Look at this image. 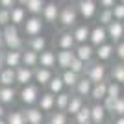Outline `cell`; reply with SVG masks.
Masks as SVG:
<instances>
[{"mask_svg":"<svg viewBox=\"0 0 124 124\" xmlns=\"http://www.w3.org/2000/svg\"><path fill=\"white\" fill-rule=\"evenodd\" d=\"M2 33H4L6 50H24V39L21 37L19 26L8 24L6 28H2Z\"/></svg>","mask_w":124,"mask_h":124,"instance_id":"1","label":"cell"},{"mask_svg":"<svg viewBox=\"0 0 124 124\" xmlns=\"http://www.w3.org/2000/svg\"><path fill=\"white\" fill-rule=\"evenodd\" d=\"M39 96H41V89L37 83H28V85H22L19 89V100L28 108L35 106L39 102Z\"/></svg>","mask_w":124,"mask_h":124,"instance_id":"2","label":"cell"},{"mask_svg":"<svg viewBox=\"0 0 124 124\" xmlns=\"http://www.w3.org/2000/svg\"><path fill=\"white\" fill-rule=\"evenodd\" d=\"M78 17H80V13H78V8H76L74 4H65V6H61L59 24H61L65 30H70V28H74V26H76Z\"/></svg>","mask_w":124,"mask_h":124,"instance_id":"3","label":"cell"},{"mask_svg":"<svg viewBox=\"0 0 124 124\" xmlns=\"http://www.w3.org/2000/svg\"><path fill=\"white\" fill-rule=\"evenodd\" d=\"M83 76H87L93 83L106 82V80H108V69H106V65H104V63L93 61V63H89V65H87V69H85V74H83Z\"/></svg>","mask_w":124,"mask_h":124,"instance_id":"4","label":"cell"},{"mask_svg":"<svg viewBox=\"0 0 124 124\" xmlns=\"http://www.w3.org/2000/svg\"><path fill=\"white\" fill-rule=\"evenodd\" d=\"M43 28H45V21H43L39 15H30L26 19V22L22 24V30H24V35L28 37H35L43 33Z\"/></svg>","mask_w":124,"mask_h":124,"instance_id":"5","label":"cell"},{"mask_svg":"<svg viewBox=\"0 0 124 124\" xmlns=\"http://www.w3.org/2000/svg\"><path fill=\"white\" fill-rule=\"evenodd\" d=\"M76 8H78L80 17H83L85 21L94 19L96 13H98V2H96V0H78Z\"/></svg>","mask_w":124,"mask_h":124,"instance_id":"6","label":"cell"},{"mask_svg":"<svg viewBox=\"0 0 124 124\" xmlns=\"http://www.w3.org/2000/svg\"><path fill=\"white\" fill-rule=\"evenodd\" d=\"M59 13H61V6L57 2H46L43 8L41 19L48 24H56V22H59Z\"/></svg>","mask_w":124,"mask_h":124,"instance_id":"7","label":"cell"},{"mask_svg":"<svg viewBox=\"0 0 124 124\" xmlns=\"http://www.w3.org/2000/svg\"><path fill=\"white\" fill-rule=\"evenodd\" d=\"M89 43L93 45L94 48L96 46H102L106 43H109V37H108V28L102 24H96L91 28V37H89Z\"/></svg>","mask_w":124,"mask_h":124,"instance_id":"8","label":"cell"},{"mask_svg":"<svg viewBox=\"0 0 124 124\" xmlns=\"http://www.w3.org/2000/svg\"><path fill=\"white\" fill-rule=\"evenodd\" d=\"M108 37H109V41L113 43V45H117V43H120L124 39V24L120 21H113V22H109L108 26Z\"/></svg>","mask_w":124,"mask_h":124,"instance_id":"9","label":"cell"},{"mask_svg":"<svg viewBox=\"0 0 124 124\" xmlns=\"http://www.w3.org/2000/svg\"><path fill=\"white\" fill-rule=\"evenodd\" d=\"M74 54H76L78 59H82L83 63H93L94 59V46L91 45V43H83V45H78L76 48H74Z\"/></svg>","mask_w":124,"mask_h":124,"instance_id":"10","label":"cell"},{"mask_svg":"<svg viewBox=\"0 0 124 124\" xmlns=\"http://www.w3.org/2000/svg\"><path fill=\"white\" fill-rule=\"evenodd\" d=\"M37 108L41 109L43 113H52L56 109V94H52L50 91H45L39 96V102H37Z\"/></svg>","mask_w":124,"mask_h":124,"instance_id":"11","label":"cell"},{"mask_svg":"<svg viewBox=\"0 0 124 124\" xmlns=\"http://www.w3.org/2000/svg\"><path fill=\"white\" fill-rule=\"evenodd\" d=\"M113 56H115V45L111 41L106 43V45H102V46H96V48H94V59L100 61V63L109 61Z\"/></svg>","mask_w":124,"mask_h":124,"instance_id":"12","label":"cell"},{"mask_svg":"<svg viewBox=\"0 0 124 124\" xmlns=\"http://www.w3.org/2000/svg\"><path fill=\"white\" fill-rule=\"evenodd\" d=\"M57 48L59 50H74L76 48V39H74L70 30H63L57 37Z\"/></svg>","mask_w":124,"mask_h":124,"instance_id":"13","label":"cell"},{"mask_svg":"<svg viewBox=\"0 0 124 124\" xmlns=\"http://www.w3.org/2000/svg\"><path fill=\"white\" fill-rule=\"evenodd\" d=\"M72 35L76 39V46L78 45H83V43H89V37H91V26L85 22V24H76L72 28Z\"/></svg>","mask_w":124,"mask_h":124,"instance_id":"14","label":"cell"},{"mask_svg":"<svg viewBox=\"0 0 124 124\" xmlns=\"http://www.w3.org/2000/svg\"><path fill=\"white\" fill-rule=\"evenodd\" d=\"M52 76H54V72H52L50 69L37 67L35 70H33V83H37L39 87H46L48 83H50Z\"/></svg>","mask_w":124,"mask_h":124,"instance_id":"15","label":"cell"},{"mask_svg":"<svg viewBox=\"0 0 124 124\" xmlns=\"http://www.w3.org/2000/svg\"><path fill=\"white\" fill-rule=\"evenodd\" d=\"M24 117H26V124H45V113L39 108L31 106V108L24 109Z\"/></svg>","mask_w":124,"mask_h":124,"instance_id":"16","label":"cell"},{"mask_svg":"<svg viewBox=\"0 0 124 124\" xmlns=\"http://www.w3.org/2000/svg\"><path fill=\"white\" fill-rule=\"evenodd\" d=\"M108 111L104 108L102 102H94L91 106V119H93V124H104L106 119H108Z\"/></svg>","mask_w":124,"mask_h":124,"instance_id":"17","label":"cell"},{"mask_svg":"<svg viewBox=\"0 0 124 124\" xmlns=\"http://www.w3.org/2000/svg\"><path fill=\"white\" fill-rule=\"evenodd\" d=\"M74 57H76L74 50H59V52H56V61H57V67L61 69V70H67V69L70 67V63H72Z\"/></svg>","mask_w":124,"mask_h":124,"instance_id":"18","label":"cell"},{"mask_svg":"<svg viewBox=\"0 0 124 124\" xmlns=\"http://www.w3.org/2000/svg\"><path fill=\"white\" fill-rule=\"evenodd\" d=\"M93 85H94V83L91 82L87 76H82V78H80V82H78V85L74 87V94L82 96V98H87V96H91Z\"/></svg>","mask_w":124,"mask_h":124,"instance_id":"19","label":"cell"},{"mask_svg":"<svg viewBox=\"0 0 124 124\" xmlns=\"http://www.w3.org/2000/svg\"><path fill=\"white\" fill-rule=\"evenodd\" d=\"M33 70L35 69H30V67H21L17 69V85H28V83H33Z\"/></svg>","mask_w":124,"mask_h":124,"instance_id":"20","label":"cell"},{"mask_svg":"<svg viewBox=\"0 0 124 124\" xmlns=\"http://www.w3.org/2000/svg\"><path fill=\"white\" fill-rule=\"evenodd\" d=\"M0 83L4 87H13L17 83V69L11 67H4L0 70Z\"/></svg>","mask_w":124,"mask_h":124,"instance_id":"21","label":"cell"},{"mask_svg":"<svg viewBox=\"0 0 124 124\" xmlns=\"http://www.w3.org/2000/svg\"><path fill=\"white\" fill-rule=\"evenodd\" d=\"M28 48L33 52H37V54H41V52H45L48 48V39L45 35H35V37H30V41H28Z\"/></svg>","mask_w":124,"mask_h":124,"instance_id":"22","label":"cell"},{"mask_svg":"<svg viewBox=\"0 0 124 124\" xmlns=\"http://www.w3.org/2000/svg\"><path fill=\"white\" fill-rule=\"evenodd\" d=\"M108 83H109L108 80H106V82H100V83H94L89 98H93V102H104V98L108 96Z\"/></svg>","mask_w":124,"mask_h":124,"instance_id":"23","label":"cell"},{"mask_svg":"<svg viewBox=\"0 0 124 124\" xmlns=\"http://www.w3.org/2000/svg\"><path fill=\"white\" fill-rule=\"evenodd\" d=\"M22 65V50H6V67L19 69Z\"/></svg>","mask_w":124,"mask_h":124,"instance_id":"24","label":"cell"},{"mask_svg":"<svg viewBox=\"0 0 124 124\" xmlns=\"http://www.w3.org/2000/svg\"><path fill=\"white\" fill-rule=\"evenodd\" d=\"M19 96V91L15 87H0V104H4V106H9L13 104Z\"/></svg>","mask_w":124,"mask_h":124,"instance_id":"25","label":"cell"},{"mask_svg":"<svg viewBox=\"0 0 124 124\" xmlns=\"http://www.w3.org/2000/svg\"><path fill=\"white\" fill-rule=\"evenodd\" d=\"M57 65V61H56V52H52V50H45V52H41L39 54V67H45V69H54Z\"/></svg>","mask_w":124,"mask_h":124,"instance_id":"26","label":"cell"},{"mask_svg":"<svg viewBox=\"0 0 124 124\" xmlns=\"http://www.w3.org/2000/svg\"><path fill=\"white\" fill-rule=\"evenodd\" d=\"M11 24H15V26H22L26 22V19H28V17H26V13H28V11H26V8L24 6H19L17 4L15 8H11Z\"/></svg>","mask_w":124,"mask_h":124,"instance_id":"27","label":"cell"},{"mask_svg":"<svg viewBox=\"0 0 124 124\" xmlns=\"http://www.w3.org/2000/svg\"><path fill=\"white\" fill-rule=\"evenodd\" d=\"M22 65L30 69H37L39 67V54L30 50V48H24L22 50Z\"/></svg>","mask_w":124,"mask_h":124,"instance_id":"28","label":"cell"},{"mask_svg":"<svg viewBox=\"0 0 124 124\" xmlns=\"http://www.w3.org/2000/svg\"><path fill=\"white\" fill-rule=\"evenodd\" d=\"M61 78H63V83H65V87L67 89H74L78 85V82H80V74L74 72V70H70V69H67V70H63L61 72Z\"/></svg>","mask_w":124,"mask_h":124,"instance_id":"29","label":"cell"},{"mask_svg":"<svg viewBox=\"0 0 124 124\" xmlns=\"http://www.w3.org/2000/svg\"><path fill=\"white\" fill-rule=\"evenodd\" d=\"M65 89L67 87H65V83H63L61 74H54L52 80H50V83L46 85V91H50L52 94H59V93H63Z\"/></svg>","mask_w":124,"mask_h":124,"instance_id":"30","label":"cell"},{"mask_svg":"<svg viewBox=\"0 0 124 124\" xmlns=\"http://www.w3.org/2000/svg\"><path fill=\"white\" fill-rule=\"evenodd\" d=\"M83 106H85V100H83L82 96H78V94H70V102H69V108H67V115H69V117H74Z\"/></svg>","mask_w":124,"mask_h":124,"instance_id":"31","label":"cell"},{"mask_svg":"<svg viewBox=\"0 0 124 124\" xmlns=\"http://www.w3.org/2000/svg\"><path fill=\"white\" fill-rule=\"evenodd\" d=\"M74 124H93V119H91V106H83L76 115H74Z\"/></svg>","mask_w":124,"mask_h":124,"instance_id":"32","label":"cell"},{"mask_svg":"<svg viewBox=\"0 0 124 124\" xmlns=\"http://www.w3.org/2000/svg\"><path fill=\"white\" fill-rule=\"evenodd\" d=\"M109 76H111V82H117L120 85H124V61L115 63L111 70H109Z\"/></svg>","mask_w":124,"mask_h":124,"instance_id":"33","label":"cell"},{"mask_svg":"<svg viewBox=\"0 0 124 124\" xmlns=\"http://www.w3.org/2000/svg\"><path fill=\"white\" fill-rule=\"evenodd\" d=\"M45 4H46L45 0H28L24 8H26V11H28L30 15H41Z\"/></svg>","mask_w":124,"mask_h":124,"instance_id":"34","label":"cell"},{"mask_svg":"<svg viewBox=\"0 0 124 124\" xmlns=\"http://www.w3.org/2000/svg\"><path fill=\"white\" fill-rule=\"evenodd\" d=\"M6 122L8 124H26V117L22 109H15L6 115Z\"/></svg>","mask_w":124,"mask_h":124,"instance_id":"35","label":"cell"},{"mask_svg":"<svg viewBox=\"0 0 124 124\" xmlns=\"http://www.w3.org/2000/svg\"><path fill=\"white\" fill-rule=\"evenodd\" d=\"M69 102H70V93L63 91V93L56 94V109H57V111H65V113H67Z\"/></svg>","mask_w":124,"mask_h":124,"instance_id":"36","label":"cell"},{"mask_svg":"<svg viewBox=\"0 0 124 124\" xmlns=\"http://www.w3.org/2000/svg\"><path fill=\"white\" fill-rule=\"evenodd\" d=\"M48 122L50 124H69V115L65 111H52L50 117H48Z\"/></svg>","mask_w":124,"mask_h":124,"instance_id":"37","label":"cell"},{"mask_svg":"<svg viewBox=\"0 0 124 124\" xmlns=\"http://www.w3.org/2000/svg\"><path fill=\"white\" fill-rule=\"evenodd\" d=\"M96 19H98V24L102 26H108L109 22H113V11L111 9H104V8H100V13H96Z\"/></svg>","mask_w":124,"mask_h":124,"instance_id":"38","label":"cell"},{"mask_svg":"<svg viewBox=\"0 0 124 124\" xmlns=\"http://www.w3.org/2000/svg\"><path fill=\"white\" fill-rule=\"evenodd\" d=\"M108 96H111V98H120V96H122V85L109 80V83H108Z\"/></svg>","mask_w":124,"mask_h":124,"instance_id":"39","label":"cell"},{"mask_svg":"<svg viewBox=\"0 0 124 124\" xmlns=\"http://www.w3.org/2000/svg\"><path fill=\"white\" fill-rule=\"evenodd\" d=\"M70 70H74V72H78L80 76H83L85 74V69H87V63H83L82 59H78V57H74L72 63H70Z\"/></svg>","mask_w":124,"mask_h":124,"instance_id":"40","label":"cell"},{"mask_svg":"<svg viewBox=\"0 0 124 124\" xmlns=\"http://www.w3.org/2000/svg\"><path fill=\"white\" fill-rule=\"evenodd\" d=\"M111 11H113V19L115 21L124 22V4L122 2H117V4L111 8Z\"/></svg>","mask_w":124,"mask_h":124,"instance_id":"41","label":"cell"},{"mask_svg":"<svg viewBox=\"0 0 124 124\" xmlns=\"http://www.w3.org/2000/svg\"><path fill=\"white\" fill-rule=\"evenodd\" d=\"M8 24H11V11L0 8V28H6Z\"/></svg>","mask_w":124,"mask_h":124,"instance_id":"42","label":"cell"},{"mask_svg":"<svg viewBox=\"0 0 124 124\" xmlns=\"http://www.w3.org/2000/svg\"><path fill=\"white\" fill-rule=\"evenodd\" d=\"M113 117H124V96H120V98H117V102H115V108H113Z\"/></svg>","mask_w":124,"mask_h":124,"instance_id":"43","label":"cell"},{"mask_svg":"<svg viewBox=\"0 0 124 124\" xmlns=\"http://www.w3.org/2000/svg\"><path fill=\"white\" fill-rule=\"evenodd\" d=\"M115 56H117L119 61H124V39L115 45Z\"/></svg>","mask_w":124,"mask_h":124,"instance_id":"44","label":"cell"},{"mask_svg":"<svg viewBox=\"0 0 124 124\" xmlns=\"http://www.w3.org/2000/svg\"><path fill=\"white\" fill-rule=\"evenodd\" d=\"M100 8H104V9H111L115 4H117V0H98Z\"/></svg>","mask_w":124,"mask_h":124,"instance_id":"45","label":"cell"},{"mask_svg":"<svg viewBox=\"0 0 124 124\" xmlns=\"http://www.w3.org/2000/svg\"><path fill=\"white\" fill-rule=\"evenodd\" d=\"M17 6V0H0V8H6V9H11Z\"/></svg>","mask_w":124,"mask_h":124,"instance_id":"46","label":"cell"},{"mask_svg":"<svg viewBox=\"0 0 124 124\" xmlns=\"http://www.w3.org/2000/svg\"><path fill=\"white\" fill-rule=\"evenodd\" d=\"M6 67V50H0V70Z\"/></svg>","mask_w":124,"mask_h":124,"instance_id":"47","label":"cell"},{"mask_svg":"<svg viewBox=\"0 0 124 124\" xmlns=\"http://www.w3.org/2000/svg\"><path fill=\"white\" fill-rule=\"evenodd\" d=\"M6 45H4V33H2V28H0V50H4Z\"/></svg>","mask_w":124,"mask_h":124,"instance_id":"48","label":"cell"},{"mask_svg":"<svg viewBox=\"0 0 124 124\" xmlns=\"http://www.w3.org/2000/svg\"><path fill=\"white\" fill-rule=\"evenodd\" d=\"M6 108H4V104H0V119H6Z\"/></svg>","mask_w":124,"mask_h":124,"instance_id":"49","label":"cell"},{"mask_svg":"<svg viewBox=\"0 0 124 124\" xmlns=\"http://www.w3.org/2000/svg\"><path fill=\"white\" fill-rule=\"evenodd\" d=\"M113 124H124V117H115Z\"/></svg>","mask_w":124,"mask_h":124,"instance_id":"50","label":"cell"},{"mask_svg":"<svg viewBox=\"0 0 124 124\" xmlns=\"http://www.w3.org/2000/svg\"><path fill=\"white\" fill-rule=\"evenodd\" d=\"M26 2H28V0H17V4H19V6H26Z\"/></svg>","mask_w":124,"mask_h":124,"instance_id":"51","label":"cell"},{"mask_svg":"<svg viewBox=\"0 0 124 124\" xmlns=\"http://www.w3.org/2000/svg\"><path fill=\"white\" fill-rule=\"evenodd\" d=\"M0 124H8V122H6V119H0Z\"/></svg>","mask_w":124,"mask_h":124,"instance_id":"52","label":"cell"},{"mask_svg":"<svg viewBox=\"0 0 124 124\" xmlns=\"http://www.w3.org/2000/svg\"><path fill=\"white\" fill-rule=\"evenodd\" d=\"M117 2H122V4H124V0H117Z\"/></svg>","mask_w":124,"mask_h":124,"instance_id":"53","label":"cell"},{"mask_svg":"<svg viewBox=\"0 0 124 124\" xmlns=\"http://www.w3.org/2000/svg\"><path fill=\"white\" fill-rule=\"evenodd\" d=\"M45 124H50V122H48V120H46V122H45Z\"/></svg>","mask_w":124,"mask_h":124,"instance_id":"54","label":"cell"},{"mask_svg":"<svg viewBox=\"0 0 124 124\" xmlns=\"http://www.w3.org/2000/svg\"><path fill=\"white\" fill-rule=\"evenodd\" d=\"M0 87H2V83H0Z\"/></svg>","mask_w":124,"mask_h":124,"instance_id":"55","label":"cell"},{"mask_svg":"<svg viewBox=\"0 0 124 124\" xmlns=\"http://www.w3.org/2000/svg\"><path fill=\"white\" fill-rule=\"evenodd\" d=\"M122 24H124V22H122Z\"/></svg>","mask_w":124,"mask_h":124,"instance_id":"56","label":"cell"}]
</instances>
